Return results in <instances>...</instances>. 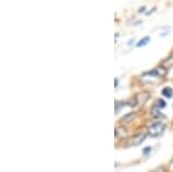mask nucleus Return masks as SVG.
Returning <instances> with one entry per match:
<instances>
[{
	"label": "nucleus",
	"mask_w": 173,
	"mask_h": 172,
	"mask_svg": "<svg viewBox=\"0 0 173 172\" xmlns=\"http://www.w3.org/2000/svg\"><path fill=\"white\" fill-rule=\"evenodd\" d=\"M166 74V69L164 67H157L150 72H147V73H144L142 75V80H146L147 77L149 79H160L163 76H165Z\"/></svg>",
	"instance_id": "2"
},
{
	"label": "nucleus",
	"mask_w": 173,
	"mask_h": 172,
	"mask_svg": "<svg viewBox=\"0 0 173 172\" xmlns=\"http://www.w3.org/2000/svg\"><path fill=\"white\" fill-rule=\"evenodd\" d=\"M149 42H150V37H148V36H147V37H144V38L140 39V41H138V43L136 44V46H137V47L144 46V45H147V44H148Z\"/></svg>",
	"instance_id": "5"
},
{
	"label": "nucleus",
	"mask_w": 173,
	"mask_h": 172,
	"mask_svg": "<svg viewBox=\"0 0 173 172\" xmlns=\"http://www.w3.org/2000/svg\"><path fill=\"white\" fill-rule=\"evenodd\" d=\"M162 94H163V96L166 97V98H172V96H173V90H172L171 88H164L163 91H162Z\"/></svg>",
	"instance_id": "4"
},
{
	"label": "nucleus",
	"mask_w": 173,
	"mask_h": 172,
	"mask_svg": "<svg viewBox=\"0 0 173 172\" xmlns=\"http://www.w3.org/2000/svg\"><path fill=\"white\" fill-rule=\"evenodd\" d=\"M146 137H147L146 134H136V135H134L133 137H130L127 141V145L128 146H138L144 140H146Z\"/></svg>",
	"instance_id": "3"
},
{
	"label": "nucleus",
	"mask_w": 173,
	"mask_h": 172,
	"mask_svg": "<svg viewBox=\"0 0 173 172\" xmlns=\"http://www.w3.org/2000/svg\"><path fill=\"white\" fill-rule=\"evenodd\" d=\"M135 116H136V113H135V112L129 113V114H127V116H126L125 118H122V119H121V123H127V121H130V120H133V119L135 118Z\"/></svg>",
	"instance_id": "6"
},
{
	"label": "nucleus",
	"mask_w": 173,
	"mask_h": 172,
	"mask_svg": "<svg viewBox=\"0 0 173 172\" xmlns=\"http://www.w3.org/2000/svg\"><path fill=\"white\" fill-rule=\"evenodd\" d=\"M164 131H165V125L163 123L158 121V123H154L152 125H150L148 127L147 133H148V135H150L152 137H157V136H160L164 133Z\"/></svg>",
	"instance_id": "1"
}]
</instances>
